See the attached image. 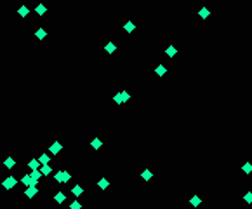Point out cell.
Listing matches in <instances>:
<instances>
[{
    "mask_svg": "<svg viewBox=\"0 0 252 209\" xmlns=\"http://www.w3.org/2000/svg\"><path fill=\"white\" fill-rule=\"evenodd\" d=\"M70 178H71V174L68 171H59V173L54 174V180L57 183H66V181H70Z\"/></svg>",
    "mask_w": 252,
    "mask_h": 209,
    "instance_id": "cell-1",
    "label": "cell"
},
{
    "mask_svg": "<svg viewBox=\"0 0 252 209\" xmlns=\"http://www.w3.org/2000/svg\"><path fill=\"white\" fill-rule=\"evenodd\" d=\"M14 185H16V178H14V176H7V178L2 181V186H4V188H7V190H11V188H12Z\"/></svg>",
    "mask_w": 252,
    "mask_h": 209,
    "instance_id": "cell-2",
    "label": "cell"
},
{
    "mask_svg": "<svg viewBox=\"0 0 252 209\" xmlns=\"http://www.w3.org/2000/svg\"><path fill=\"white\" fill-rule=\"evenodd\" d=\"M61 148H63L61 143H59V141H54V143L49 146V152H51V153H54V155H57V153L61 152Z\"/></svg>",
    "mask_w": 252,
    "mask_h": 209,
    "instance_id": "cell-3",
    "label": "cell"
},
{
    "mask_svg": "<svg viewBox=\"0 0 252 209\" xmlns=\"http://www.w3.org/2000/svg\"><path fill=\"white\" fill-rule=\"evenodd\" d=\"M37 194H38V188H37V186H26V190H25V195H26L28 199L35 197Z\"/></svg>",
    "mask_w": 252,
    "mask_h": 209,
    "instance_id": "cell-4",
    "label": "cell"
},
{
    "mask_svg": "<svg viewBox=\"0 0 252 209\" xmlns=\"http://www.w3.org/2000/svg\"><path fill=\"white\" fill-rule=\"evenodd\" d=\"M38 171L42 173V176H47V174H51V173H52V167H51L49 164H44V165H42Z\"/></svg>",
    "mask_w": 252,
    "mask_h": 209,
    "instance_id": "cell-5",
    "label": "cell"
},
{
    "mask_svg": "<svg viewBox=\"0 0 252 209\" xmlns=\"http://www.w3.org/2000/svg\"><path fill=\"white\" fill-rule=\"evenodd\" d=\"M4 165H5V167H7V169H12V167H14V165H16V160H14V159H12V157H7V159H5V160H4Z\"/></svg>",
    "mask_w": 252,
    "mask_h": 209,
    "instance_id": "cell-6",
    "label": "cell"
},
{
    "mask_svg": "<svg viewBox=\"0 0 252 209\" xmlns=\"http://www.w3.org/2000/svg\"><path fill=\"white\" fill-rule=\"evenodd\" d=\"M123 30L127 31V33H132V31L136 30V25L132 23V21H129V23H125V25H123Z\"/></svg>",
    "mask_w": 252,
    "mask_h": 209,
    "instance_id": "cell-7",
    "label": "cell"
},
{
    "mask_svg": "<svg viewBox=\"0 0 252 209\" xmlns=\"http://www.w3.org/2000/svg\"><path fill=\"white\" fill-rule=\"evenodd\" d=\"M190 204H191V206H193V207H198V206H200V204H202V199H200V197H198V195H193V197H191V199H190Z\"/></svg>",
    "mask_w": 252,
    "mask_h": 209,
    "instance_id": "cell-8",
    "label": "cell"
},
{
    "mask_svg": "<svg viewBox=\"0 0 252 209\" xmlns=\"http://www.w3.org/2000/svg\"><path fill=\"white\" fill-rule=\"evenodd\" d=\"M91 146H92L94 150H99L101 146H103V141H101L99 138H94V139H92V143H91Z\"/></svg>",
    "mask_w": 252,
    "mask_h": 209,
    "instance_id": "cell-9",
    "label": "cell"
},
{
    "mask_svg": "<svg viewBox=\"0 0 252 209\" xmlns=\"http://www.w3.org/2000/svg\"><path fill=\"white\" fill-rule=\"evenodd\" d=\"M54 200H56V202H59V204H63V202L66 200V195L63 194V192H57V194L54 195Z\"/></svg>",
    "mask_w": 252,
    "mask_h": 209,
    "instance_id": "cell-10",
    "label": "cell"
},
{
    "mask_svg": "<svg viewBox=\"0 0 252 209\" xmlns=\"http://www.w3.org/2000/svg\"><path fill=\"white\" fill-rule=\"evenodd\" d=\"M108 185H110V183H108V180H106V178H101V180L97 181V186L101 188V190H106Z\"/></svg>",
    "mask_w": 252,
    "mask_h": 209,
    "instance_id": "cell-11",
    "label": "cell"
},
{
    "mask_svg": "<svg viewBox=\"0 0 252 209\" xmlns=\"http://www.w3.org/2000/svg\"><path fill=\"white\" fill-rule=\"evenodd\" d=\"M28 12H30V9H28L26 5H21V7L17 9V14H19L21 17H25V16H28Z\"/></svg>",
    "mask_w": 252,
    "mask_h": 209,
    "instance_id": "cell-12",
    "label": "cell"
},
{
    "mask_svg": "<svg viewBox=\"0 0 252 209\" xmlns=\"http://www.w3.org/2000/svg\"><path fill=\"white\" fill-rule=\"evenodd\" d=\"M38 162H40V165L49 164V162H51V157H49L47 153H42V155H40V159H38Z\"/></svg>",
    "mask_w": 252,
    "mask_h": 209,
    "instance_id": "cell-13",
    "label": "cell"
},
{
    "mask_svg": "<svg viewBox=\"0 0 252 209\" xmlns=\"http://www.w3.org/2000/svg\"><path fill=\"white\" fill-rule=\"evenodd\" d=\"M165 72H167V70H165V66H163V65H158V66L155 68V73H157L158 77H163V75H165Z\"/></svg>",
    "mask_w": 252,
    "mask_h": 209,
    "instance_id": "cell-14",
    "label": "cell"
},
{
    "mask_svg": "<svg viewBox=\"0 0 252 209\" xmlns=\"http://www.w3.org/2000/svg\"><path fill=\"white\" fill-rule=\"evenodd\" d=\"M176 52H177V49L174 47V46H171V47H167L165 49V54L169 56V58H172V56H176Z\"/></svg>",
    "mask_w": 252,
    "mask_h": 209,
    "instance_id": "cell-15",
    "label": "cell"
},
{
    "mask_svg": "<svg viewBox=\"0 0 252 209\" xmlns=\"http://www.w3.org/2000/svg\"><path fill=\"white\" fill-rule=\"evenodd\" d=\"M28 167H30L31 171H33V169H38V167H40V162H38V160H35V159H31V160L28 162Z\"/></svg>",
    "mask_w": 252,
    "mask_h": 209,
    "instance_id": "cell-16",
    "label": "cell"
},
{
    "mask_svg": "<svg viewBox=\"0 0 252 209\" xmlns=\"http://www.w3.org/2000/svg\"><path fill=\"white\" fill-rule=\"evenodd\" d=\"M104 49H106V52H108V54H113V52H115V49H117V46L113 44V42H108Z\"/></svg>",
    "mask_w": 252,
    "mask_h": 209,
    "instance_id": "cell-17",
    "label": "cell"
},
{
    "mask_svg": "<svg viewBox=\"0 0 252 209\" xmlns=\"http://www.w3.org/2000/svg\"><path fill=\"white\" fill-rule=\"evenodd\" d=\"M35 11H37V14H38V16H44V14H45V11H47V9H45V5H44V4H38V5H37V9H35Z\"/></svg>",
    "mask_w": 252,
    "mask_h": 209,
    "instance_id": "cell-18",
    "label": "cell"
},
{
    "mask_svg": "<svg viewBox=\"0 0 252 209\" xmlns=\"http://www.w3.org/2000/svg\"><path fill=\"white\" fill-rule=\"evenodd\" d=\"M35 35H37V38H38V40H44V38H45V35H47V33H45V30H44V28H38V30H37V33H35Z\"/></svg>",
    "mask_w": 252,
    "mask_h": 209,
    "instance_id": "cell-19",
    "label": "cell"
},
{
    "mask_svg": "<svg viewBox=\"0 0 252 209\" xmlns=\"http://www.w3.org/2000/svg\"><path fill=\"white\" fill-rule=\"evenodd\" d=\"M141 176H143V180H144V181H150V180H151V176H153V174H151V171H150V169H144V171H143V174H141Z\"/></svg>",
    "mask_w": 252,
    "mask_h": 209,
    "instance_id": "cell-20",
    "label": "cell"
},
{
    "mask_svg": "<svg viewBox=\"0 0 252 209\" xmlns=\"http://www.w3.org/2000/svg\"><path fill=\"white\" fill-rule=\"evenodd\" d=\"M71 192H73V195H77V197H78V195H82V194H83V188H82L80 185H77V186H73V188H71Z\"/></svg>",
    "mask_w": 252,
    "mask_h": 209,
    "instance_id": "cell-21",
    "label": "cell"
},
{
    "mask_svg": "<svg viewBox=\"0 0 252 209\" xmlns=\"http://www.w3.org/2000/svg\"><path fill=\"white\" fill-rule=\"evenodd\" d=\"M242 169H243L245 174H250V173H252V164H250V162H245V164L242 165Z\"/></svg>",
    "mask_w": 252,
    "mask_h": 209,
    "instance_id": "cell-22",
    "label": "cell"
},
{
    "mask_svg": "<svg viewBox=\"0 0 252 209\" xmlns=\"http://www.w3.org/2000/svg\"><path fill=\"white\" fill-rule=\"evenodd\" d=\"M120 98H122V103H127L131 99V94L125 92V91H120Z\"/></svg>",
    "mask_w": 252,
    "mask_h": 209,
    "instance_id": "cell-23",
    "label": "cell"
},
{
    "mask_svg": "<svg viewBox=\"0 0 252 209\" xmlns=\"http://www.w3.org/2000/svg\"><path fill=\"white\" fill-rule=\"evenodd\" d=\"M198 14H200V17H202V19H205V17H209V14H211V12H209V9H207V7H203V9H200V12H198Z\"/></svg>",
    "mask_w": 252,
    "mask_h": 209,
    "instance_id": "cell-24",
    "label": "cell"
},
{
    "mask_svg": "<svg viewBox=\"0 0 252 209\" xmlns=\"http://www.w3.org/2000/svg\"><path fill=\"white\" fill-rule=\"evenodd\" d=\"M30 176H31V178H33V180H40V178H42V173H40V171H38V169H33V171H31V174H30Z\"/></svg>",
    "mask_w": 252,
    "mask_h": 209,
    "instance_id": "cell-25",
    "label": "cell"
},
{
    "mask_svg": "<svg viewBox=\"0 0 252 209\" xmlns=\"http://www.w3.org/2000/svg\"><path fill=\"white\" fill-rule=\"evenodd\" d=\"M30 181H31V176L30 174H26V176H23V178H21V183H23V185H30Z\"/></svg>",
    "mask_w": 252,
    "mask_h": 209,
    "instance_id": "cell-26",
    "label": "cell"
},
{
    "mask_svg": "<svg viewBox=\"0 0 252 209\" xmlns=\"http://www.w3.org/2000/svg\"><path fill=\"white\" fill-rule=\"evenodd\" d=\"M70 209H82V204H80L78 200H73V202L70 204Z\"/></svg>",
    "mask_w": 252,
    "mask_h": 209,
    "instance_id": "cell-27",
    "label": "cell"
},
{
    "mask_svg": "<svg viewBox=\"0 0 252 209\" xmlns=\"http://www.w3.org/2000/svg\"><path fill=\"white\" fill-rule=\"evenodd\" d=\"M243 199H245L247 204H250V202H252V192H247V194L243 195Z\"/></svg>",
    "mask_w": 252,
    "mask_h": 209,
    "instance_id": "cell-28",
    "label": "cell"
},
{
    "mask_svg": "<svg viewBox=\"0 0 252 209\" xmlns=\"http://www.w3.org/2000/svg\"><path fill=\"white\" fill-rule=\"evenodd\" d=\"M113 101H115V103H117V104H122V98H120V92H118V94H115V96H113Z\"/></svg>",
    "mask_w": 252,
    "mask_h": 209,
    "instance_id": "cell-29",
    "label": "cell"
}]
</instances>
